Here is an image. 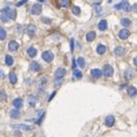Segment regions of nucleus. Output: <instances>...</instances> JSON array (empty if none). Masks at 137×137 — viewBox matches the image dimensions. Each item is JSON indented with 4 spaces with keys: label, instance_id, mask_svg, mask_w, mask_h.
<instances>
[{
    "label": "nucleus",
    "instance_id": "a878e982",
    "mask_svg": "<svg viewBox=\"0 0 137 137\" xmlns=\"http://www.w3.org/2000/svg\"><path fill=\"white\" fill-rule=\"evenodd\" d=\"M8 77H9V82L12 83V84H15V83L17 82V77H16V74H15L14 71L10 73L9 76H8Z\"/></svg>",
    "mask_w": 137,
    "mask_h": 137
},
{
    "label": "nucleus",
    "instance_id": "20e7f679",
    "mask_svg": "<svg viewBox=\"0 0 137 137\" xmlns=\"http://www.w3.org/2000/svg\"><path fill=\"white\" fill-rule=\"evenodd\" d=\"M42 58H43V60L46 61V62H51V61H53V59H54V55H53V53L51 52V51H45V52L43 53Z\"/></svg>",
    "mask_w": 137,
    "mask_h": 137
},
{
    "label": "nucleus",
    "instance_id": "a18cd8bd",
    "mask_svg": "<svg viewBox=\"0 0 137 137\" xmlns=\"http://www.w3.org/2000/svg\"><path fill=\"white\" fill-rule=\"evenodd\" d=\"M38 1H39V2H44L45 0H38Z\"/></svg>",
    "mask_w": 137,
    "mask_h": 137
},
{
    "label": "nucleus",
    "instance_id": "4468645a",
    "mask_svg": "<svg viewBox=\"0 0 137 137\" xmlns=\"http://www.w3.org/2000/svg\"><path fill=\"white\" fill-rule=\"evenodd\" d=\"M9 115H10V118H13V119H18V118L21 116V113L17 108H15V109H10Z\"/></svg>",
    "mask_w": 137,
    "mask_h": 137
},
{
    "label": "nucleus",
    "instance_id": "dca6fc26",
    "mask_svg": "<svg viewBox=\"0 0 137 137\" xmlns=\"http://www.w3.org/2000/svg\"><path fill=\"white\" fill-rule=\"evenodd\" d=\"M134 74H135V73H134L133 69H127V70L125 71V79L127 80V81L131 80L134 77Z\"/></svg>",
    "mask_w": 137,
    "mask_h": 137
},
{
    "label": "nucleus",
    "instance_id": "e433bc0d",
    "mask_svg": "<svg viewBox=\"0 0 137 137\" xmlns=\"http://www.w3.org/2000/svg\"><path fill=\"white\" fill-rule=\"evenodd\" d=\"M21 135H22V134H21L18 130H16L15 134H14V137H21Z\"/></svg>",
    "mask_w": 137,
    "mask_h": 137
},
{
    "label": "nucleus",
    "instance_id": "ea45409f",
    "mask_svg": "<svg viewBox=\"0 0 137 137\" xmlns=\"http://www.w3.org/2000/svg\"><path fill=\"white\" fill-rule=\"evenodd\" d=\"M17 32L22 34V27H21V25H17Z\"/></svg>",
    "mask_w": 137,
    "mask_h": 137
},
{
    "label": "nucleus",
    "instance_id": "c756f323",
    "mask_svg": "<svg viewBox=\"0 0 137 137\" xmlns=\"http://www.w3.org/2000/svg\"><path fill=\"white\" fill-rule=\"evenodd\" d=\"M6 36H7L6 30H5L4 28H1V27H0V39H1V40H4L5 38H6Z\"/></svg>",
    "mask_w": 137,
    "mask_h": 137
},
{
    "label": "nucleus",
    "instance_id": "1a4fd4ad",
    "mask_svg": "<svg viewBox=\"0 0 137 137\" xmlns=\"http://www.w3.org/2000/svg\"><path fill=\"white\" fill-rule=\"evenodd\" d=\"M36 30L37 28L34 25V24H30V25H28V28H27V34L29 35V37H34L35 35H36Z\"/></svg>",
    "mask_w": 137,
    "mask_h": 137
},
{
    "label": "nucleus",
    "instance_id": "5701e85b",
    "mask_svg": "<svg viewBox=\"0 0 137 137\" xmlns=\"http://www.w3.org/2000/svg\"><path fill=\"white\" fill-rule=\"evenodd\" d=\"M127 91H128V95L130 97H135L137 95V89L135 87H129Z\"/></svg>",
    "mask_w": 137,
    "mask_h": 137
},
{
    "label": "nucleus",
    "instance_id": "cd10ccee",
    "mask_svg": "<svg viewBox=\"0 0 137 137\" xmlns=\"http://www.w3.org/2000/svg\"><path fill=\"white\" fill-rule=\"evenodd\" d=\"M5 62H6L7 66H12V64L14 63V59H13V56H12V55H6Z\"/></svg>",
    "mask_w": 137,
    "mask_h": 137
},
{
    "label": "nucleus",
    "instance_id": "4c0bfd02",
    "mask_svg": "<svg viewBox=\"0 0 137 137\" xmlns=\"http://www.w3.org/2000/svg\"><path fill=\"white\" fill-rule=\"evenodd\" d=\"M70 50L71 52L74 51V39H70Z\"/></svg>",
    "mask_w": 137,
    "mask_h": 137
},
{
    "label": "nucleus",
    "instance_id": "f03ea898",
    "mask_svg": "<svg viewBox=\"0 0 137 137\" xmlns=\"http://www.w3.org/2000/svg\"><path fill=\"white\" fill-rule=\"evenodd\" d=\"M115 8H116V9H123L125 12H130L131 10V6L129 5V2L127 0H122L120 4L115 5Z\"/></svg>",
    "mask_w": 137,
    "mask_h": 137
},
{
    "label": "nucleus",
    "instance_id": "412c9836",
    "mask_svg": "<svg viewBox=\"0 0 137 137\" xmlns=\"http://www.w3.org/2000/svg\"><path fill=\"white\" fill-rule=\"evenodd\" d=\"M85 37H87V40H88V42H93V40H95V38H96V32H95V31L88 32Z\"/></svg>",
    "mask_w": 137,
    "mask_h": 137
},
{
    "label": "nucleus",
    "instance_id": "c03bdc74",
    "mask_svg": "<svg viewBox=\"0 0 137 137\" xmlns=\"http://www.w3.org/2000/svg\"><path fill=\"white\" fill-rule=\"evenodd\" d=\"M5 76V75H4V71H2V70H0V77H1V79H2V77H4Z\"/></svg>",
    "mask_w": 137,
    "mask_h": 137
},
{
    "label": "nucleus",
    "instance_id": "6e6552de",
    "mask_svg": "<svg viewBox=\"0 0 137 137\" xmlns=\"http://www.w3.org/2000/svg\"><path fill=\"white\" fill-rule=\"evenodd\" d=\"M66 75V69L64 68H58L55 71V79L56 80H62V77Z\"/></svg>",
    "mask_w": 137,
    "mask_h": 137
},
{
    "label": "nucleus",
    "instance_id": "2f4dec72",
    "mask_svg": "<svg viewBox=\"0 0 137 137\" xmlns=\"http://www.w3.org/2000/svg\"><path fill=\"white\" fill-rule=\"evenodd\" d=\"M0 99H1L2 101H5V100L7 99V96H6V93H5V91H4V90L0 91Z\"/></svg>",
    "mask_w": 137,
    "mask_h": 137
},
{
    "label": "nucleus",
    "instance_id": "473e14b6",
    "mask_svg": "<svg viewBox=\"0 0 137 137\" xmlns=\"http://www.w3.org/2000/svg\"><path fill=\"white\" fill-rule=\"evenodd\" d=\"M73 13H74L75 15H80L81 14V10H80V7H77V6H75V7H73Z\"/></svg>",
    "mask_w": 137,
    "mask_h": 137
},
{
    "label": "nucleus",
    "instance_id": "f3484780",
    "mask_svg": "<svg viewBox=\"0 0 137 137\" xmlns=\"http://www.w3.org/2000/svg\"><path fill=\"white\" fill-rule=\"evenodd\" d=\"M30 69L32 71H39L40 70V64L38 62H36V61H32L30 63Z\"/></svg>",
    "mask_w": 137,
    "mask_h": 137
},
{
    "label": "nucleus",
    "instance_id": "a19ab883",
    "mask_svg": "<svg viewBox=\"0 0 137 137\" xmlns=\"http://www.w3.org/2000/svg\"><path fill=\"white\" fill-rule=\"evenodd\" d=\"M131 9H134V10H135V12H137V2H136L135 5H134L133 7H131Z\"/></svg>",
    "mask_w": 137,
    "mask_h": 137
},
{
    "label": "nucleus",
    "instance_id": "9d476101",
    "mask_svg": "<svg viewBox=\"0 0 137 137\" xmlns=\"http://www.w3.org/2000/svg\"><path fill=\"white\" fill-rule=\"evenodd\" d=\"M115 122V118L113 116V115H107L106 119H105V125L107 126V127H112L113 125H114Z\"/></svg>",
    "mask_w": 137,
    "mask_h": 137
},
{
    "label": "nucleus",
    "instance_id": "bb28decb",
    "mask_svg": "<svg viewBox=\"0 0 137 137\" xmlns=\"http://www.w3.org/2000/svg\"><path fill=\"white\" fill-rule=\"evenodd\" d=\"M27 52H28L29 56H31V58H34V56H36V55H37V50H36L35 47H29Z\"/></svg>",
    "mask_w": 137,
    "mask_h": 137
},
{
    "label": "nucleus",
    "instance_id": "c85d7f7f",
    "mask_svg": "<svg viewBox=\"0 0 137 137\" xmlns=\"http://www.w3.org/2000/svg\"><path fill=\"white\" fill-rule=\"evenodd\" d=\"M76 63L79 64L80 67H82V68H84V67H85V60L83 58H79V59H77Z\"/></svg>",
    "mask_w": 137,
    "mask_h": 137
},
{
    "label": "nucleus",
    "instance_id": "58836bf2",
    "mask_svg": "<svg viewBox=\"0 0 137 137\" xmlns=\"http://www.w3.org/2000/svg\"><path fill=\"white\" fill-rule=\"evenodd\" d=\"M76 66H77V63H76V61H75V59H73V68H76Z\"/></svg>",
    "mask_w": 137,
    "mask_h": 137
},
{
    "label": "nucleus",
    "instance_id": "2eb2a0df",
    "mask_svg": "<svg viewBox=\"0 0 137 137\" xmlns=\"http://www.w3.org/2000/svg\"><path fill=\"white\" fill-rule=\"evenodd\" d=\"M125 48H123L122 46H116L115 47V50H114V54L115 55H118V56H122L123 54H125Z\"/></svg>",
    "mask_w": 137,
    "mask_h": 137
},
{
    "label": "nucleus",
    "instance_id": "0eeeda50",
    "mask_svg": "<svg viewBox=\"0 0 137 137\" xmlns=\"http://www.w3.org/2000/svg\"><path fill=\"white\" fill-rule=\"evenodd\" d=\"M129 35H130V31H129L128 29H121L120 32H119V38L125 40L129 37Z\"/></svg>",
    "mask_w": 137,
    "mask_h": 137
},
{
    "label": "nucleus",
    "instance_id": "79ce46f5",
    "mask_svg": "<svg viewBox=\"0 0 137 137\" xmlns=\"http://www.w3.org/2000/svg\"><path fill=\"white\" fill-rule=\"evenodd\" d=\"M55 93H56V92H55V91H54V92H53V93H52V95H51V96H50V98H48V101H50V100H51V99H52V98H53V97H54V95H55Z\"/></svg>",
    "mask_w": 137,
    "mask_h": 137
},
{
    "label": "nucleus",
    "instance_id": "b1692460",
    "mask_svg": "<svg viewBox=\"0 0 137 137\" xmlns=\"http://www.w3.org/2000/svg\"><path fill=\"white\" fill-rule=\"evenodd\" d=\"M105 52H106V46L103 44H99L98 46H97V53H98V54H104Z\"/></svg>",
    "mask_w": 137,
    "mask_h": 137
},
{
    "label": "nucleus",
    "instance_id": "f704fd0d",
    "mask_svg": "<svg viewBox=\"0 0 137 137\" xmlns=\"http://www.w3.org/2000/svg\"><path fill=\"white\" fill-rule=\"evenodd\" d=\"M27 1H28V0H22V1H18L17 4H16V7H20V6H22V5H24Z\"/></svg>",
    "mask_w": 137,
    "mask_h": 137
},
{
    "label": "nucleus",
    "instance_id": "c9c22d12",
    "mask_svg": "<svg viewBox=\"0 0 137 137\" xmlns=\"http://www.w3.org/2000/svg\"><path fill=\"white\" fill-rule=\"evenodd\" d=\"M42 21H43L44 23H51V20H50V18H47V17H43Z\"/></svg>",
    "mask_w": 137,
    "mask_h": 137
},
{
    "label": "nucleus",
    "instance_id": "6ab92c4d",
    "mask_svg": "<svg viewBox=\"0 0 137 137\" xmlns=\"http://www.w3.org/2000/svg\"><path fill=\"white\" fill-rule=\"evenodd\" d=\"M37 101H38V99H37L36 96H29L28 97V104L30 105V106H35V105L37 104Z\"/></svg>",
    "mask_w": 137,
    "mask_h": 137
},
{
    "label": "nucleus",
    "instance_id": "9b49d317",
    "mask_svg": "<svg viewBox=\"0 0 137 137\" xmlns=\"http://www.w3.org/2000/svg\"><path fill=\"white\" fill-rule=\"evenodd\" d=\"M17 48H18V43L17 42H15V40H12V42L8 43V50H9L10 52H15Z\"/></svg>",
    "mask_w": 137,
    "mask_h": 137
},
{
    "label": "nucleus",
    "instance_id": "f257e3e1",
    "mask_svg": "<svg viewBox=\"0 0 137 137\" xmlns=\"http://www.w3.org/2000/svg\"><path fill=\"white\" fill-rule=\"evenodd\" d=\"M16 18V10L12 8H4L0 13V20L2 22H7L9 20H15Z\"/></svg>",
    "mask_w": 137,
    "mask_h": 137
},
{
    "label": "nucleus",
    "instance_id": "f8f14e48",
    "mask_svg": "<svg viewBox=\"0 0 137 137\" xmlns=\"http://www.w3.org/2000/svg\"><path fill=\"white\" fill-rule=\"evenodd\" d=\"M12 127L15 129H23V130H32L34 129L32 126H27V125H13Z\"/></svg>",
    "mask_w": 137,
    "mask_h": 137
},
{
    "label": "nucleus",
    "instance_id": "4be33fe9",
    "mask_svg": "<svg viewBox=\"0 0 137 137\" xmlns=\"http://www.w3.org/2000/svg\"><path fill=\"white\" fill-rule=\"evenodd\" d=\"M121 24H122L125 28H128V27H130L131 25V21H130V18H128V17H125V18H122L121 20Z\"/></svg>",
    "mask_w": 137,
    "mask_h": 137
},
{
    "label": "nucleus",
    "instance_id": "7c9ffc66",
    "mask_svg": "<svg viewBox=\"0 0 137 137\" xmlns=\"http://www.w3.org/2000/svg\"><path fill=\"white\" fill-rule=\"evenodd\" d=\"M93 9L97 12V14H100L101 13V7L99 4H93Z\"/></svg>",
    "mask_w": 137,
    "mask_h": 137
},
{
    "label": "nucleus",
    "instance_id": "393cba45",
    "mask_svg": "<svg viewBox=\"0 0 137 137\" xmlns=\"http://www.w3.org/2000/svg\"><path fill=\"white\" fill-rule=\"evenodd\" d=\"M46 84H47V79L46 77H43V79L39 81V89L40 90H44V89L46 88Z\"/></svg>",
    "mask_w": 137,
    "mask_h": 137
},
{
    "label": "nucleus",
    "instance_id": "72a5a7b5",
    "mask_svg": "<svg viewBox=\"0 0 137 137\" xmlns=\"http://www.w3.org/2000/svg\"><path fill=\"white\" fill-rule=\"evenodd\" d=\"M74 76L77 77V79H81L82 77V73L80 70H77V69H74Z\"/></svg>",
    "mask_w": 137,
    "mask_h": 137
},
{
    "label": "nucleus",
    "instance_id": "37998d69",
    "mask_svg": "<svg viewBox=\"0 0 137 137\" xmlns=\"http://www.w3.org/2000/svg\"><path fill=\"white\" fill-rule=\"evenodd\" d=\"M134 64H135V66L137 67V56H136L135 59H134Z\"/></svg>",
    "mask_w": 137,
    "mask_h": 137
},
{
    "label": "nucleus",
    "instance_id": "423d86ee",
    "mask_svg": "<svg viewBox=\"0 0 137 137\" xmlns=\"http://www.w3.org/2000/svg\"><path fill=\"white\" fill-rule=\"evenodd\" d=\"M55 4L58 5V7L67 8L70 6V0H55Z\"/></svg>",
    "mask_w": 137,
    "mask_h": 137
},
{
    "label": "nucleus",
    "instance_id": "39448f33",
    "mask_svg": "<svg viewBox=\"0 0 137 137\" xmlns=\"http://www.w3.org/2000/svg\"><path fill=\"white\" fill-rule=\"evenodd\" d=\"M42 9H43L42 5H40V4H35L34 6H32V8H31V14L39 15L40 13H42Z\"/></svg>",
    "mask_w": 137,
    "mask_h": 137
},
{
    "label": "nucleus",
    "instance_id": "7ed1b4c3",
    "mask_svg": "<svg viewBox=\"0 0 137 137\" xmlns=\"http://www.w3.org/2000/svg\"><path fill=\"white\" fill-rule=\"evenodd\" d=\"M113 73H114V69H113L112 66H109V64H105L104 68H103V75H105L106 77H109L113 75Z\"/></svg>",
    "mask_w": 137,
    "mask_h": 137
},
{
    "label": "nucleus",
    "instance_id": "49530a36",
    "mask_svg": "<svg viewBox=\"0 0 137 137\" xmlns=\"http://www.w3.org/2000/svg\"><path fill=\"white\" fill-rule=\"evenodd\" d=\"M107 1H108V2H112V0H107Z\"/></svg>",
    "mask_w": 137,
    "mask_h": 137
},
{
    "label": "nucleus",
    "instance_id": "aec40b11",
    "mask_svg": "<svg viewBox=\"0 0 137 137\" xmlns=\"http://www.w3.org/2000/svg\"><path fill=\"white\" fill-rule=\"evenodd\" d=\"M98 29L101 31H105L107 29V21L106 20H101L100 22L98 23Z\"/></svg>",
    "mask_w": 137,
    "mask_h": 137
},
{
    "label": "nucleus",
    "instance_id": "a211bd4d",
    "mask_svg": "<svg viewBox=\"0 0 137 137\" xmlns=\"http://www.w3.org/2000/svg\"><path fill=\"white\" fill-rule=\"evenodd\" d=\"M101 75H103V71L99 70V69H92L91 70V76L95 77V79H99V77H101Z\"/></svg>",
    "mask_w": 137,
    "mask_h": 137
},
{
    "label": "nucleus",
    "instance_id": "ddd939ff",
    "mask_svg": "<svg viewBox=\"0 0 137 137\" xmlns=\"http://www.w3.org/2000/svg\"><path fill=\"white\" fill-rule=\"evenodd\" d=\"M13 105H14L15 108L20 109L21 107L23 106V100H22V98H16V99H14V101H13Z\"/></svg>",
    "mask_w": 137,
    "mask_h": 137
}]
</instances>
